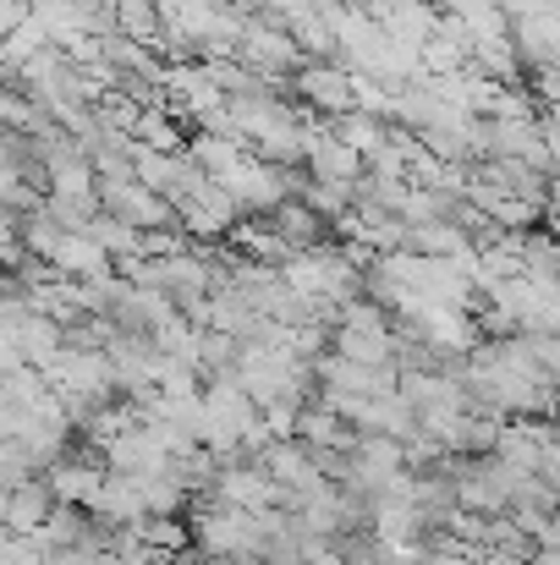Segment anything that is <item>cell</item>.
Segmentation results:
<instances>
[{"label":"cell","mask_w":560,"mask_h":565,"mask_svg":"<svg viewBox=\"0 0 560 565\" xmlns=\"http://www.w3.org/2000/svg\"><path fill=\"white\" fill-rule=\"evenodd\" d=\"M308 177L314 182H336V188H358L369 177V160L352 143H341L330 127H319L314 132V149H308Z\"/></svg>","instance_id":"8"},{"label":"cell","mask_w":560,"mask_h":565,"mask_svg":"<svg viewBox=\"0 0 560 565\" xmlns=\"http://www.w3.org/2000/svg\"><path fill=\"white\" fill-rule=\"evenodd\" d=\"M177 220H182V231L192 236V242H214V236L236 231L247 214H242V203L220 188V182H209V188H198L182 209H177Z\"/></svg>","instance_id":"5"},{"label":"cell","mask_w":560,"mask_h":565,"mask_svg":"<svg viewBox=\"0 0 560 565\" xmlns=\"http://www.w3.org/2000/svg\"><path fill=\"white\" fill-rule=\"evenodd\" d=\"M55 511H61V500L50 494L44 478H33V483H22V489H6V533L33 539V533H44V522H50Z\"/></svg>","instance_id":"10"},{"label":"cell","mask_w":560,"mask_h":565,"mask_svg":"<svg viewBox=\"0 0 560 565\" xmlns=\"http://www.w3.org/2000/svg\"><path fill=\"white\" fill-rule=\"evenodd\" d=\"M395 330H336V358L358 363V369H395Z\"/></svg>","instance_id":"11"},{"label":"cell","mask_w":560,"mask_h":565,"mask_svg":"<svg viewBox=\"0 0 560 565\" xmlns=\"http://www.w3.org/2000/svg\"><path fill=\"white\" fill-rule=\"evenodd\" d=\"M473 72H484L489 83L511 88L522 83V66H517V44L506 33H473Z\"/></svg>","instance_id":"12"},{"label":"cell","mask_w":560,"mask_h":565,"mask_svg":"<svg viewBox=\"0 0 560 565\" xmlns=\"http://www.w3.org/2000/svg\"><path fill=\"white\" fill-rule=\"evenodd\" d=\"M270 220H275V231L286 236V247H292V253H303V247H319V231H325V214H319V209H308L303 198H292V203H281V209H275Z\"/></svg>","instance_id":"16"},{"label":"cell","mask_w":560,"mask_h":565,"mask_svg":"<svg viewBox=\"0 0 560 565\" xmlns=\"http://www.w3.org/2000/svg\"><path fill=\"white\" fill-rule=\"evenodd\" d=\"M50 269L66 275V280H105V275H116V258L88 231H66L61 247L50 253Z\"/></svg>","instance_id":"9"},{"label":"cell","mask_w":560,"mask_h":565,"mask_svg":"<svg viewBox=\"0 0 560 565\" xmlns=\"http://www.w3.org/2000/svg\"><path fill=\"white\" fill-rule=\"evenodd\" d=\"M363 264H358V253L352 247H303V253H292L286 264H281V280L297 291V297H308L314 308H347V302H358V286H363V275H358Z\"/></svg>","instance_id":"1"},{"label":"cell","mask_w":560,"mask_h":565,"mask_svg":"<svg viewBox=\"0 0 560 565\" xmlns=\"http://www.w3.org/2000/svg\"><path fill=\"white\" fill-rule=\"evenodd\" d=\"M99 203H105V214H116V220H127L138 231H171V225H182L177 220V203H166L160 192H149L144 182H99Z\"/></svg>","instance_id":"4"},{"label":"cell","mask_w":560,"mask_h":565,"mask_svg":"<svg viewBox=\"0 0 560 565\" xmlns=\"http://www.w3.org/2000/svg\"><path fill=\"white\" fill-rule=\"evenodd\" d=\"M297 94L336 121V116L358 110V72H347L341 61H314V66L297 72Z\"/></svg>","instance_id":"6"},{"label":"cell","mask_w":560,"mask_h":565,"mask_svg":"<svg viewBox=\"0 0 560 565\" xmlns=\"http://www.w3.org/2000/svg\"><path fill=\"white\" fill-rule=\"evenodd\" d=\"M236 61H242L247 72H258V77L281 83V72L303 66V44H297L286 28H275L270 17H253V22H247V33H242V44H236Z\"/></svg>","instance_id":"3"},{"label":"cell","mask_w":560,"mask_h":565,"mask_svg":"<svg viewBox=\"0 0 560 565\" xmlns=\"http://www.w3.org/2000/svg\"><path fill=\"white\" fill-rule=\"evenodd\" d=\"M187 154L209 171V182H220V177H231V171L247 160V143H242L236 132H198V138L187 143Z\"/></svg>","instance_id":"14"},{"label":"cell","mask_w":560,"mask_h":565,"mask_svg":"<svg viewBox=\"0 0 560 565\" xmlns=\"http://www.w3.org/2000/svg\"><path fill=\"white\" fill-rule=\"evenodd\" d=\"M406 253H423V258H467L473 242L456 220H440V225H406Z\"/></svg>","instance_id":"15"},{"label":"cell","mask_w":560,"mask_h":565,"mask_svg":"<svg viewBox=\"0 0 560 565\" xmlns=\"http://www.w3.org/2000/svg\"><path fill=\"white\" fill-rule=\"evenodd\" d=\"M539 550H560V511L550 516V527L539 533Z\"/></svg>","instance_id":"20"},{"label":"cell","mask_w":560,"mask_h":565,"mask_svg":"<svg viewBox=\"0 0 560 565\" xmlns=\"http://www.w3.org/2000/svg\"><path fill=\"white\" fill-rule=\"evenodd\" d=\"M50 390L72 406V417L83 423V417H94L99 406H110V395H116V369H110V358L105 352H88V347H66L50 369Z\"/></svg>","instance_id":"2"},{"label":"cell","mask_w":560,"mask_h":565,"mask_svg":"<svg viewBox=\"0 0 560 565\" xmlns=\"http://www.w3.org/2000/svg\"><path fill=\"white\" fill-rule=\"evenodd\" d=\"M330 132H336L341 143H352L363 160H373V154L390 143V132H384V116H369V110H347V116H336V121H330Z\"/></svg>","instance_id":"17"},{"label":"cell","mask_w":560,"mask_h":565,"mask_svg":"<svg viewBox=\"0 0 560 565\" xmlns=\"http://www.w3.org/2000/svg\"><path fill=\"white\" fill-rule=\"evenodd\" d=\"M105 478H110V467H99V461H88V456H61V461L44 472L50 494H55L61 505H77V511H94V505H99Z\"/></svg>","instance_id":"7"},{"label":"cell","mask_w":560,"mask_h":565,"mask_svg":"<svg viewBox=\"0 0 560 565\" xmlns=\"http://www.w3.org/2000/svg\"><path fill=\"white\" fill-rule=\"evenodd\" d=\"M556 445H560V423H556Z\"/></svg>","instance_id":"22"},{"label":"cell","mask_w":560,"mask_h":565,"mask_svg":"<svg viewBox=\"0 0 560 565\" xmlns=\"http://www.w3.org/2000/svg\"><path fill=\"white\" fill-rule=\"evenodd\" d=\"M478 565H533V561H517V555H500V550H489V555H478Z\"/></svg>","instance_id":"21"},{"label":"cell","mask_w":560,"mask_h":565,"mask_svg":"<svg viewBox=\"0 0 560 565\" xmlns=\"http://www.w3.org/2000/svg\"><path fill=\"white\" fill-rule=\"evenodd\" d=\"M545 483L560 494V445H550V456H545Z\"/></svg>","instance_id":"19"},{"label":"cell","mask_w":560,"mask_h":565,"mask_svg":"<svg viewBox=\"0 0 560 565\" xmlns=\"http://www.w3.org/2000/svg\"><path fill=\"white\" fill-rule=\"evenodd\" d=\"M231 236H236V247H242V258H247V264H264V269H275V264H286V258H292V247H286V236L275 231V220H270V214H258V220H242Z\"/></svg>","instance_id":"13"},{"label":"cell","mask_w":560,"mask_h":565,"mask_svg":"<svg viewBox=\"0 0 560 565\" xmlns=\"http://www.w3.org/2000/svg\"><path fill=\"white\" fill-rule=\"evenodd\" d=\"M133 143H144V149H160V154H182V127H177L166 110H144V121H138Z\"/></svg>","instance_id":"18"}]
</instances>
